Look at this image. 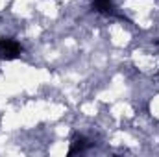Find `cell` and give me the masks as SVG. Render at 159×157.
I'll use <instances>...</instances> for the list:
<instances>
[{
  "mask_svg": "<svg viewBox=\"0 0 159 157\" xmlns=\"http://www.w3.org/2000/svg\"><path fill=\"white\" fill-rule=\"evenodd\" d=\"M20 54V44L13 39H0V57L13 59Z\"/></svg>",
  "mask_w": 159,
  "mask_h": 157,
  "instance_id": "obj_1",
  "label": "cell"
},
{
  "mask_svg": "<svg viewBox=\"0 0 159 157\" xmlns=\"http://www.w3.org/2000/svg\"><path fill=\"white\" fill-rule=\"evenodd\" d=\"M93 6L102 15H113L115 13V7H113L111 0H93Z\"/></svg>",
  "mask_w": 159,
  "mask_h": 157,
  "instance_id": "obj_2",
  "label": "cell"
},
{
  "mask_svg": "<svg viewBox=\"0 0 159 157\" xmlns=\"http://www.w3.org/2000/svg\"><path fill=\"white\" fill-rule=\"evenodd\" d=\"M85 148H87V141H85V137H76L74 142H72V146H70V150H69V155L80 154V152H83Z\"/></svg>",
  "mask_w": 159,
  "mask_h": 157,
  "instance_id": "obj_3",
  "label": "cell"
}]
</instances>
